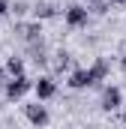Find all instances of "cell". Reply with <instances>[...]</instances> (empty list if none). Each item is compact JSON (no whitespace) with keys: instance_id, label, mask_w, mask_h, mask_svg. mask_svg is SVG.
I'll return each mask as SVG.
<instances>
[{"instance_id":"obj_5","label":"cell","mask_w":126,"mask_h":129,"mask_svg":"<svg viewBox=\"0 0 126 129\" xmlns=\"http://www.w3.org/2000/svg\"><path fill=\"white\" fill-rule=\"evenodd\" d=\"M87 75H90V81H93V90H105V78L111 75V60L108 57H96L93 63L87 66Z\"/></svg>"},{"instance_id":"obj_10","label":"cell","mask_w":126,"mask_h":129,"mask_svg":"<svg viewBox=\"0 0 126 129\" xmlns=\"http://www.w3.org/2000/svg\"><path fill=\"white\" fill-rule=\"evenodd\" d=\"M27 57H30L36 66H42V69H48V66H51V54H48L45 39H39V42H30V45H27Z\"/></svg>"},{"instance_id":"obj_2","label":"cell","mask_w":126,"mask_h":129,"mask_svg":"<svg viewBox=\"0 0 126 129\" xmlns=\"http://www.w3.org/2000/svg\"><path fill=\"white\" fill-rule=\"evenodd\" d=\"M33 90V81L27 75H18V78H9L6 84H3V96L9 99V102H18V99H24L27 93Z\"/></svg>"},{"instance_id":"obj_4","label":"cell","mask_w":126,"mask_h":129,"mask_svg":"<svg viewBox=\"0 0 126 129\" xmlns=\"http://www.w3.org/2000/svg\"><path fill=\"white\" fill-rule=\"evenodd\" d=\"M24 117H27V123L33 129H45L48 126V120H51V114H48V108L36 99V102H27L24 105Z\"/></svg>"},{"instance_id":"obj_14","label":"cell","mask_w":126,"mask_h":129,"mask_svg":"<svg viewBox=\"0 0 126 129\" xmlns=\"http://www.w3.org/2000/svg\"><path fill=\"white\" fill-rule=\"evenodd\" d=\"M108 9H111V3H108V0H102V3L90 6V15H108Z\"/></svg>"},{"instance_id":"obj_13","label":"cell","mask_w":126,"mask_h":129,"mask_svg":"<svg viewBox=\"0 0 126 129\" xmlns=\"http://www.w3.org/2000/svg\"><path fill=\"white\" fill-rule=\"evenodd\" d=\"M30 9H33V3H27V0H12V9H9V12H12L15 18H21V15H27Z\"/></svg>"},{"instance_id":"obj_7","label":"cell","mask_w":126,"mask_h":129,"mask_svg":"<svg viewBox=\"0 0 126 129\" xmlns=\"http://www.w3.org/2000/svg\"><path fill=\"white\" fill-rule=\"evenodd\" d=\"M33 93L39 102H48V99L57 96V78L54 75H39L36 81H33Z\"/></svg>"},{"instance_id":"obj_1","label":"cell","mask_w":126,"mask_h":129,"mask_svg":"<svg viewBox=\"0 0 126 129\" xmlns=\"http://www.w3.org/2000/svg\"><path fill=\"white\" fill-rule=\"evenodd\" d=\"M63 15H66V27H72V30H81V27H87L90 24V9L84 6V3H69L66 9H63Z\"/></svg>"},{"instance_id":"obj_19","label":"cell","mask_w":126,"mask_h":129,"mask_svg":"<svg viewBox=\"0 0 126 129\" xmlns=\"http://www.w3.org/2000/svg\"><path fill=\"white\" fill-rule=\"evenodd\" d=\"M111 3H117V6H126V0H111Z\"/></svg>"},{"instance_id":"obj_8","label":"cell","mask_w":126,"mask_h":129,"mask_svg":"<svg viewBox=\"0 0 126 129\" xmlns=\"http://www.w3.org/2000/svg\"><path fill=\"white\" fill-rule=\"evenodd\" d=\"M33 21H51V18H57L60 15V6L57 3H51V0H36L30 9Z\"/></svg>"},{"instance_id":"obj_17","label":"cell","mask_w":126,"mask_h":129,"mask_svg":"<svg viewBox=\"0 0 126 129\" xmlns=\"http://www.w3.org/2000/svg\"><path fill=\"white\" fill-rule=\"evenodd\" d=\"M120 72H123V75H126V51H123V54H120Z\"/></svg>"},{"instance_id":"obj_16","label":"cell","mask_w":126,"mask_h":129,"mask_svg":"<svg viewBox=\"0 0 126 129\" xmlns=\"http://www.w3.org/2000/svg\"><path fill=\"white\" fill-rule=\"evenodd\" d=\"M6 81H9V72H6V66L0 63V87H3V84H6Z\"/></svg>"},{"instance_id":"obj_3","label":"cell","mask_w":126,"mask_h":129,"mask_svg":"<svg viewBox=\"0 0 126 129\" xmlns=\"http://www.w3.org/2000/svg\"><path fill=\"white\" fill-rule=\"evenodd\" d=\"M120 108H123V90L114 87V84H108V87L102 90V96H99V111H102V114H114V111H120Z\"/></svg>"},{"instance_id":"obj_18","label":"cell","mask_w":126,"mask_h":129,"mask_svg":"<svg viewBox=\"0 0 126 129\" xmlns=\"http://www.w3.org/2000/svg\"><path fill=\"white\" fill-rule=\"evenodd\" d=\"M120 120L126 123V102H123V108H120Z\"/></svg>"},{"instance_id":"obj_9","label":"cell","mask_w":126,"mask_h":129,"mask_svg":"<svg viewBox=\"0 0 126 129\" xmlns=\"http://www.w3.org/2000/svg\"><path fill=\"white\" fill-rule=\"evenodd\" d=\"M72 69H75V57H72V54H69V51H54V54H51V75H54V78H57V75H63V72H72Z\"/></svg>"},{"instance_id":"obj_6","label":"cell","mask_w":126,"mask_h":129,"mask_svg":"<svg viewBox=\"0 0 126 129\" xmlns=\"http://www.w3.org/2000/svg\"><path fill=\"white\" fill-rule=\"evenodd\" d=\"M12 33L21 39V42H39L42 39V21H18L15 27H12Z\"/></svg>"},{"instance_id":"obj_15","label":"cell","mask_w":126,"mask_h":129,"mask_svg":"<svg viewBox=\"0 0 126 129\" xmlns=\"http://www.w3.org/2000/svg\"><path fill=\"white\" fill-rule=\"evenodd\" d=\"M9 9H12V3H9V0H0V18H6V15H12Z\"/></svg>"},{"instance_id":"obj_11","label":"cell","mask_w":126,"mask_h":129,"mask_svg":"<svg viewBox=\"0 0 126 129\" xmlns=\"http://www.w3.org/2000/svg\"><path fill=\"white\" fill-rule=\"evenodd\" d=\"M66 87H69V90H90V87H93V81H90L87 69H72V72H69V78H66Z\"/></svg>"},{"instance_id":"obj_20","label":"cell","mask_w":126,"mask_h":129,"mask_svg":"<svg viewBox=\"0 0 126 129\" xmlns=\"http://www.w3.org/2000/svg\"><path fill=\"white\" fill-rule=\"evenodd\" d=\"M90 129H99V126H90Z\"/></svg>"},{"instance_id":"obj_12","label":"cell","mask_w":126,"mask_h":129,"mask_svg":"<svg viewBox=\"0 0 126 129\" xmlns=\"http://www.w3.org/2000/svg\"><path fill=\"white\" fill-rule=\"evenodd\" d=\"M3 66H6L9 78H18V75H24V57H18V54H9Z\"/></svg>"}]
</instances>
